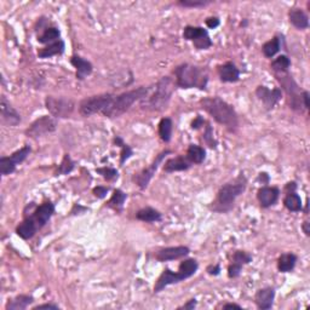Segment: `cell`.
Here are the masks:
<instances>
[{
    "mask_svg": "<svg viewBox=\"0 0 310 310\" xmlns=\"http://www.w3.org/2000/svg\"><path fill=\"white\" fill-rule=\"evenodd\" d=\"M200 105L217 123L221 124L230 132H237L239 118L232 105L221 97H205L200 101Z\"/></svg>",
    "mask_w": 310,
    "mask_h": 310,
    "instance_id": "obj_1",
    "label": "cell"
},
{
    "mask_svg": "<svg viewBox=\"0 0 310 310\" xmlns=\"http://www.w3.org/2000/svg\"><path fill=\"white\" fill-rule=\"evenodd\" d=\"M246 188L247 179L244 173H240L237 178L222 185L210 209L217 213L229 212L234 207L235 200L246 190Z\"/></svg>",
    "mask_w": 310,
    "mask_h": 310,
    "instance_id": "obj_2",
    "label": "cell"
},
{
    "mask_svg": "<svg viewBox=\"0 0 310 310\" xmlns=\"http://www.w3.org/2000/svg\"><path fill=\"white\" fill-rule=\"evenodd\" d=\"M176 76V85L181 89L206 90L209 83V73L205 68L194 66L190 63H183L173 70Z\"/></svg>",
    "mask_w": 310,
    "mask_h": 310,
    "instance_id": "obj_3",
    "label": "cell"
},
{
    "mask_svg": "<svg viewBox=\"0 0 310 310\" xmlns=\"http://www.w3.org/2000/svg\"><path fill=\"white\" fill-rule=\"evenodd\" d=\"M198 269H199V263L193 258L184 259L183 262H181L177 273H173L170 269H165V270L161 273L157 283H155L154 293H159L164 288L170 286V285L182 283V281L191 278L198 272Z\"/></svg>",
    "mask_w": 310,
    "mask_h": 310,
    "instance_id": "obj_4",
    "label": "cell"
},
{
    "mask_svg": "<svg viewBox=\"0 0 310 310\" xmlns=\"http://www.w3.org/2000/svg\"><path fill=\"white\" fill-rule=\"evenodd\" d=\"M151 88L149 86H139V88L126 91L122 95H118L114 97L109 107L103 111V115L107 118H118L126 113L131 105L137 101H142L149 94Z\"/></svg>",
    "mask_w": 310,
    "mask_h": 310,
    "instance_id": "obj_5",
    "label": "cell"
},
{
    "mask_svg": "<svg viewBox=\"0 0 310 310\" xmlns=\"http://www.w3.org/2000/svg\"><path fill=\"white\" fill-rule=\"evenodd\" d=\"M173 92V82L170 76H164L155 85L154 94L145 102V107L151 110L161 111L166 109Z\"/></svg>",
    "mask_w": 310,
    "mask_h": 310,
    "instance_id": "obj_6",
    "label": "cell"
},
{
    "mask_svg": "<svg viewBox=\"0 0 310 310\" xmlns=\"http://www.w3.org/2000/svg\"><path fill=\"white\" fill-rule=\"evenodd\" d=\"M115 96L111 94H101L91 96V97L84 98L79 104V113L82 117H91L94 114L101 113L109 107Z\"/></svg>",
    "mask_w": 310,
    "mask_h": 310,
    "instance_id": "obj_7",
    "label": "cell"
},
{
    "mask_svg": "<svg viewBox=\"0 0 310 310\" xmlns=\"http://www.w3.org/2000/svg\"><path fill=\"white\" fill-rule=\"evenodd\" d=\"M275 76L280 82L285 91L288 96V103L290 108L293 110L302 111V92L298 84L294 82V79L290 73H275Z\"/></svg>",
    "mask_w": 310,
    "mask_h": 310,
    "instance_id": "obj_8",
    "label": "cell"
},
{
    "mask_svg": "<svg viewBox=\"0 0 310 310\" xmlns=\"http://www.w3.org/2000/svg\"><path fill=\"white\" fill-rule=\"evenodd\" d=\"M45 107L50 111V114L55 118L60 119H66L72 115L75 108V103L70 98L64 97H54V96H48L45 98Z\"/></svg>",
    "mask_w": 310,
    "mask_h": 310,
    "instance_id": "obj_9",
    "label": "cell"
},
{
    "mask_svg": "<svg viewBox=\"0 0 310 310\" xmlns=\"http://www.w3.org/2000/svg\"><path fill=\"white\" fill-rule=\"evenodd\" d=\"M183 38L193 43L198 50H207L212 46L209 32L203 27L187 26L183 29Z\"/></svg>",
    "mask_w": 310,
    "mask_h": 310,
    "instance_id": "obj_10",
    "label": "cell"
},
{
    "mask_svg": "<svg viewBox=\"0 0 310 310\" xmlns=\"http://www.w3.org/2000/svg\"><path fill=\"white\" fill-rule=\"evenodd\" d=\"M30 151H32V148H30L29 145H24L21 149L12 153L10 157L0 158V173H2L3 176H8L11 175L12 172H15L17 165H20L21 163H23V161L27 159L28 155L30 154Z\"/></svg>",
    "mask_w": 310,
    "mask_h": 310,
    "instance_id": "obj_11",
    "label": "cell"
},
{
    "mask_svg": "<svg viewBox=\"0 0 310 310\" xmlns=\"http://www.w3.org/2000/svg\"><path fill=\"white\" fill-rule=\"evenodd\" d=\"M171 153H172V151L169 150V149L163 150L159 155H158L157 158H155L154 161L150 164L149 167H147V169H144L143 171H141L139 173H137V175L133 176V181L136 182V184H137L141 189L147 188L148 184H149V182L151 181V178L154 177L157 170L159 169L160 164L163 163L164 159H165L167 155H170Z\"/></svg>",
    "mask_w": 310,
    "mask_h": 310,
    "instance_id": "obj_12",
    "label": "cell"
},
{
    "mask_svg": "<svg viewBox=\"0 0 310 310\" xmlns=\"http://www.w3.org/2000/svg\"><path fill=\"white\" fill-rule=\"evenodd\" d=\"M56 128H57V123H56L54 118L45 115L30 124L29 128L26 130V135L28 137L38 138L46 135V133L54 132Z\"/></svg>",
    "mask_w": 310,
    "mask_h": 310,
    "instance_id": "obj_13",
    "label": "cell"
},
{
    "mask_svg": "<svg viewBox=\"0 0 310 310\" xmlns=\"http://www.w3.org/2000/svg\"><path fill=\"white\" fill-rule=\"evenodd\" d=\"M55 213V205L51 203V201H45L44 204H42V205L35 207V210L33 211L32 213H30L29 217L32 221L35 223V225L38 227V229L40 230L44 225L50 221V218L52 216H54Z\"/></svg>",
    "mask_w": 310,
    "mask_h": 310,
    "instance_id": "obj_14",
    "label": "cell"
},
{
    "mask_svg": "<svg viewBox=\"0 0 310 310\" xmlns=\"http://www.w3.org/2000/svg\"><path fill=\"white\" fill-rule=\"evenodd\" d=\"M256 96L264 104L266 109H273L283 98V91L279 88L268 89L266 86H258L256 89Z\"/></svg>",
    "mask_w": 310,
    "mask_h": 310,
    "instance_id": "obj_15",
    "label": "cell"
},
{
    "mask_svg": "<svg viewBox=\"0 0 310 310\" xmlns=\"http://www.w3.org/2000/svg\"><path fill=\"white\" fill-rule=\"evenodd\" d=\"M0 111H2V123L8 126H16L21 123L20 113L6 100L5 96L0 98Z\"/></svg>",
    "mask_w": 310,
    "mask_h": 310,
    "instance_id": "obj_16",
    "label": "cell"
},
{
    "mask_svg": "<svg viewBox=\"0 0 310 310\" xmlns=\"http://www.w3.org/2000/svg\"><path fill=\"white\" fill-rule=\"evenodd\" d=\"M279 197H280V189L277 187H264L259 188L257 191V199L259 201V205L263 209H268V207L274 206L278 203Z\"/></svg>",
    "mask_w": 310,
    "mask_h": 310,
    "instance_id": "obj_17",
    "label": "cell"
},
{
    "mask_svg": "<svg viewBox=\"0 0 310 310\" xmlns=\"http://www.w3.org/2000/svg\"><path fill=\"white\" fill-rule=\"evenodd\" d=\"M190 250L187 246H175V247H165L155 253V258L159 262H167V260L181 259L183 257L188 256Z\"/></svg>",
    "mask_w": 310,
    "mask_h": 310,
    "instance_id": "obj_18",
    "label": "cell"
},
{
    "mask_svg": "<svg viewBox=\"0 0 310 310\" xmlns=\"http://www.w3.org/2000/svg\"><path fill=\"white\" fill-rule=\"evenodd\" d=\"M217 72L222 83H237L240 79V70L232 62H225L217 67Z\"/></svg>",
    "mask_w": 310,
    "mask_h": 310,
    "instance_id": "obj_19",
    "label": "cell"
},
{
    "mask_svg": "<svg viewBox=\"0 0 310 310\" xmlns=\"http://www.w3.org/2000/svg\"><path fill=\"white\" fill-rule=\"evenodd\" d=\"M275 298V290L273 287L260 288L255 294V302L257 308L260 310H268L273 306Z\"/></svg>",
    "mask_w": 310,
    "mask_h": 310,
    "instance_id": "obj_20",
    "label": "cell"
},
{
    "mask_svg": "<svg viewBox=\"0 0 310 310\" xmlns=\"http://www.w3.org/2000/svg\"><path fill=\"white\" fill-rule=\"evenodd\" d=\"M193 166L190 160L187 157H176L172 159H169L164 164V171L166 173L178 172V171H187Z\"/></svg>",
    "mask_w": 310,
    "mask_h": 310,
    "instance_id": "obj_21",
    "label": "cell"
},
{
    "mask_svg": "<svg viewBox=\"0 0 310 310\" xmlns=\"http://www.w3.org/2000/svg\"><path fill=\"white\" fill-rule=\"evenodd\" d=\"M70 63H72V66L76 69V78L79 80L85 79L86 76L92 73V69H94L91 62L80 57V56L78 55L72 56V58H70Z\"/></svg>",
    "mask_w": 310,
    "mask_h": 310,
    "instance_id": "obj_22",
    "label": "cell"
},
{
    "mask_svg": "<svg viewBox=\"0 0 310 310\" xmlns=\"http://www.w3.org/2000/svg\"><path fill=\"white\" fill-rule=\"evenodd\" d=\"M288 18H290L291 24H292L293 27H296L297 29L303 30L309 27L308 15H306L302 9H292V10H290V12H288Z\"/></svg>",
    "mask_w": 310,
    "mask_h": 310,
    "instance_id": "obj_23",
    "label": "cell"
},
{
    "mask_svg": "<svg viewBox=\"0 0 310 310\" xmlns=\"http://www.w3.org/2000/svg\"><path fill=\"white\" fill-rule=\"evenodd\" d=\"M38 230L39 229L35 225V223H34L29 217H24L23 222L17 225L16 234L20 238H22L23 240H29V239H32L34 235H35V232Z\"/></svg>",
    "mask_w": 310,
    "mask_h": 310,
    "instance_id": "obj_24",
    "label": "cell"
},
{
    "mask_svg": "<svg viewBox=\"0 0 310 310\" xmlns=\"http://www.w3.org/2000/svg\"><path fill=\"white\" fill-rule=\"evenodd\" d=\"M64 49H66V44H64L63 40H57V42L52 43V44H49L45 48L40 49L38 51L39 58H50L54 57V56L62 55L64 52Z\"/></svg>",
    "mask_w": 310,
    "mask_h": 310,
    "instance_id": "obj_25",
    "label": "cell"
},
{
    "mask_svg": "<svg viewBox=\"0 0 310 310\" xmlns=\"http://www.w3.org/2000/svg\"><path fill=\"white\" fill-rule=\"evenodd\" d=\"M34 302V298L29 294H20L16 296L15 298L9 300L8 304L5 305L6 310H24L27 309L32 303Z\"/></svg>",
    "mask_w": 310,
    "mask_h": 310,
    "instance_id": "obj_26",
    "label": "cell"
},
{
    "mask_svg": "<svg viewBox=\"0 0 310 310\" xmlns=\"http://www.w3.org/2000/svg\"><path fill=\"white\" fill-rule=\"evenodd\" d=\"M297 256L294 253H283L278 259V269L280 273H290L296 266Z\"/></svg>",
    "mask_w": 310,
    "mask_h": 310,
    "instance_id": "obj_27",
    "label": "cell"
},
{
    "mask_svg": "<svg viewBox=\"0 0 310 310\" xmlns=\"http://www.w3.org/2000/svg\"><path fill=\"white\" fill-rule=\"evenodd\" d=\"M136 218L145 223H154L160 222L163 219V216H161L159 211L153 209V207H145V209L139 210L136 213Z\"/></svg>",
    "mask_w": 310,
    "mask_h": 310,
    "instance_id": "obj_28",
    "label": "cell"
},
{
    "mask_svg": "<svg viewBox=\"0 0 310 310\" xmlns=\"http://www.w3.org/2000/svg\"><path fill=\"white\" fill-rule=\"evenodd\" d=\"M284 205L291 212H299L303 209L302 199L296 191H290V193L286 194L284 199Z\"/></svg>",
    "mask_w": 310,
    "mask_h": 310,
    "instance_id": "obj_29",
    "label": "cell"
},
{
    "mask_svg": "<svg viewBox=\"0 0 310 310\" xmlns=\"http://www.w3.org/2000/svg\"><path fill=\"white\" fill-rule=\"evenodd\" d=\"M281 36L277 35L274 36L272 40L266 42L264 45L262 46V52L266 58H273L275 55L280 51L281 49Z\"/></svg>",
    "mask_w": 310,
    "mask_h": 310,
    "instance_id": "obj_30",
    "label": "cell"
},
{
    "mask_svg": "<svg viewBox=\"0 0 310 310\" xmlns=\"http://www.w3.org/2000/svg\"><path fill=\"white\" fill-rule=\"evenodd\" d=\"M187 158L191 164H201L206 159V150L197 144H190L187 150Z\"/></svg>",
    "mask_w": 310,
    "mask_h": 310,
    "instance_id": "obj_31",
    "label": "cell"
},
{
    "mask_svg": "<svg viewBox=\"0 0 310 310\" xmlns=\"http://www.w3.org/2000/svg\"><path fill=\"white\" fill-rule=\"evenodd\" d=\"M61 32L58 28L56 27H48L45 28L42 35L38 36V42L40 44H52V43L60 40Z\"/></svg>",
    "mask_w": 310,
    "mask_h": 310,
    "instance_id": "obj_32",
    "label": "cell"
},
{
    "mask_svg": "<svg viewBox=\"0 0 310 310\" xmlns=\"http://www.w3.org/2000/svg\"><path fill=\"white\" fill-rule=\"evenodd\" d=\"M173 124L170 118H163L159 123V136L164 142L169 143L172 137Z\"/></svg>",
    "mask_w": 310,
    "mask_h": 310,
    "instance_id": "obj_33",
    "label": "cell"
},
{
    "mask_svg": "<svg viewBox=\"0 0 310 310\" xmlns=\"http://www.w3.org/2000/svg\"><path fill=\"white\" fill-rule=\"evenodd\" d=\"M126 199H128V195L124 193L122 189H115L109 201H108V206L120 212L123 210L124 203H125Z\"/></svg>",
    "mask_w": 310,
    "mask_h": 310,
    "instance_id": "obj_34",
    "label": "cell"
},
{
    "mask_svg": "<svg viewBox=\"0 0 310 310\" xmlns=\"http://www.w3.org/2000/svg\"><path fill=\"white\" fill-rule=\"evenodd\" d=\"M270 67L275 73H286L291 67V60L286 55H280L272 62Z\"/></svg>",
    "mask_w": 310,
    "mask_h": 310,
    "instance_id": "obj_35",
    "label": "cell"
},
{
    "mask_svg": "<svg viewBox=\"0 0 310 310\" xmlns=\"http://www.w3.org/2000/svg\"><path fill=\"white\" fill-rule=\"evenodd\" d=\"M114 143L122 148V153H120V166H123L124 164L126 163V160H129L130 158L132 157L133 151L131 149V147L126 144L120 136H115V138H114Z\"/></svg>",
    "mask_w": 310,
    "mask_h": 310,
    "instance_id": "obj_36",
    "label": "cell"
},
{
    "mask_svg": "<svg viewBox=\"0 0 310 310\" xmlns=\"http://www.w3.org/2000/svg\"><path fill=\"white\" fill-rule=\"evenodd\" d=\"M74 166H75V163L72 160L70 155L64 154L63 159H62L60 166H58L56 175H68V173H70L73 171Z\"/></svg>",
    "mask_w": 310,
    "mask_h": 310,
    "instance_id": "obj_37",
    "label": "cell"
},
{
    "mask_svg": "<svg viewBox=\"0 0 310 310\" xmlns=\"http://www.w3.org/2000/svg\"><path fill=\"white\" fill-rule=\"evenodd\" d=\"M231 262L244 266L245 264H249V263L252 262V256L250 253L245 252V251H235Z\"/></svg>",
    "mask_w": 310,
    "mask_h": 310,
    "instance_id": "obj_38",
    "label": "cell"
},
{
    "mask_svg": "<svg viewBox=\"0 0 310 310\" xmlns=\"http://www.w3.org/2000/svg\"><path fill=\"white\" fill-rule=\"evenodd\" d=\"M96 172L100 173L102 177L107 179V181H113V179H118V177H119V173H118L117 170L109 166L98 167V169H96Z\"/></svg>",
    "mask_w": 310,
    "mask_h": 310,
    "instance_id": "obj_39",
    "label": "cell"
},
{
    "mask_svg": "<svg viewBox=\"0 0 310 310\" xmlns=\"http://www.w3.org/2000/svg\"><path fill=\"white\" fill-rule=\"evenodd\" d=\"M211 4L209 0H179L178 5L184 8H204V6Z\"/></svg>",
    "mask_w": 310,
    "mask_h": 310,
    "instance_id": "obj_40",
    "label": "cell"
},
{
    "mask_svg": "<svg viewBox=\"0 0 310 310\" xmlns=\"http://www.w3.org/2000/svg\"><path fill=\"white\" fill-rule=\"evenodd\" d=\"M204 141H205V143L209 145L210 148H216L217 147V141L213 137V130L211 128L210 124H207L205 132H204Z\"/></svg>",
    "mask_w": 310,
    "mask_h": 310,
    "instance_id": "obj_41",
    "label": "cell"
},
{
    "mask_svg": "<svg viewBox=\"0 0 310 310\" xmlns=\"http://www.w3.org/2000/svg\"><path fill=\"white\" fill-rule=\"evenodd\" d=\"M241 270H243V265L231 262V264L228 266V277L230 279H235V278L240 277Z\"/></svg>",
    "mask_w": 310,
    "mask_h": 310,
    "instance_id": "obj_42",
    "label": "cell"
},
{
    "mask_svg": "<svg viewBox=\"0 0 310 310\" xmlns=\"http://www.w3.org/2000/svg\"><path fill=\"white\" fill-rule=\"evenodd\" d=\"M108 191H109V188L108 187H103V185H98V187H95L94 190H92V193L96 198H98V199H104L105 197H107Z\"/></svg>",
    "mask_w": 310,
    "mask_h": 310,
    "instance_id": "obj_43",
    "label": "cell"
},
{
    "mask_svg": "<svg viewBox=\"0 0 310 310\" xmlns=\"http://www.w3.org/2000/svg\"><path fill=\"white\" fill-rule=\"evenodd\" d=\"M221 24V21H219L218 17H209L206 20V26L210 28V29H215Z\"/></svg>",
    "mask_w": 310,
    "mask_h": 310,
    "instance_id": "obj_44",
    "label": "cell"
},
{
    "mask_svg": "<svg viewBox=\"0 0 310 310\" xmlns=\"http://www.w3.org/2000/svg\"><path fill=\"white\" fill-rule=\"evenodd\" d=\"M206 272L212 277H217L221 273V266H219V264H211L206 268Z\"/></svg>",
    "mask_w": 310,
    "mask_h": 310,
    "instance_id": "obj_45",
    "label": "cell"
},
{
    "mask_svg": "<svg viewBox=\"0 0 310 310\" xmlns=\"http://www.w3.org/2000/svg\"><path fill=\"white\" fill-rule=\"evenodd\" d=\"M197 304H198V300L195 299V298H191V299H189L187 303H185V304H183L182 306H178V310H181V309H184V310H193L195 306H197Z\"/></svg>",
    "mask_w": 310,
    "mask_h": 310,
    "instance_id": "obj_46",
    "label": "cell"
},
{
    "mask_svg": "<svg viewBox=\"0 0 310 310\" xmlns=\"http://www.w3.org/2000/svg\"><path fill=\"white\" fill-rule=\"evenodd\" d=\"M204 124H205V120H204L203 117L198 115L194 119V122L191 123V129L193 130H199L201 126H204Z\"/></svg>",
    "mask_w": 310,
    "mask_h": 310,
    "instance_id": "obj_47",
    "label": "cell"
},
{
    "mask_svg": "<svg viewBox=\"0 0 310 310\" xmlns=\"http://www.w3.org/2000/svg\"><path fill=\"white\" fill-rule=\"evenodd\" d=\"M33 309L34 310H42V309H54V310H57V309H60V306L56 305V304H42V305L34 306Z\"/></svg>",
    "mask_w": 310,
    "mask_h": 310,
    "instance_id": "obj_48",
    "label": "cell"
},
{
    "mask_svg": "<svg viewBox=\"0 0 310 310\" xmlns=\"http://www.w3.org/2000/svg\"><path fill=\"white\" fill-rule=\"evenodd\" d=\"M302 103L304 105L305 109H309V92L303 91L302 92Z\"/></svg>",
    "mask_w": 310,
    "mask_h": 310,
    "instance_id": "obj_49",
    "label": "cell"
},
{
    "mask_svg": "<svg viewBox=\"0 0 310 310\" xmlns=\"http://www.w3.org/2000/svg\"><path fill=\"white\" fill-rule=\"evenodd\" d=\"M258 181L262 182V184H268V183H269V176H268V173L260 172L259 175H258Z\"/></svg>",
    "mask_w": 310,
    "mask_h": 310,
    "instance_id": "obj_50",
    "label": "cell"
},
{
    "mask_svg": "<svg viewBox=\"0 0 310 310\" xmlns=\"http://www.w3.org/2000/svg\"><path fill=\"white\" fill-rule=\"evenodd\" d=\"M223 309H243L241 308V305L239 304H235V303H227V304L223 305Z\"/></svg>",
    "mask_w": 310,
    "mask_h": 310,
    "instance_id": "obj_51",
    "label": "cell"
},
{
    "mask_svg": "<svg viewBox=\"0 0 310 310\" xmlns=\"http://www.w3.org/2000/svg\"><path fill=\"white\" fill-rule=\"evenodd\" d=\"M296 188H297L296 182H290V183H287V185H286L287 193H290V191H296Z\"/></svg>",
    "mask_w": 310,
    "mask_h": 310,
    "instance_id": "obj_52",
    "label": "cell"
},
{
    "mask_svg": "<svg viewBox=\"0 0 310 310\" xmlns=\"http://www.w3.org/2000/svg\"><path fill=\"white\" fill-rule=\"evenodd\" d=\"M309 224L310 223L308 222V221H305L304 223H303V225H302V229H303V231L305 232V235L306 237H309L310 235V229H309Z\"/></svg>",
    "mask_w": 310,
    "mask_h": 310,
    "instance_id": "obj_53",
    "label": "cell"
}]
</instances>
